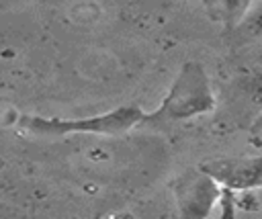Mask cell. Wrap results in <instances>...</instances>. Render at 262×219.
Here are the masks:
<instances>
[{"label":"cell","instance_id":"5b68a950","mask_svg":"<svg viewBox=\"0 0 262 219\" xmlns=\"http://www.w3.org/2000/svg\"><path fill=\"white\" fill-rule=\"evenodd\" d=\"M252 2L254 0H207V10L211 18L233 27L252 10Z\"/></svg>","mask_w":262,"mask_h":219},{"label":"cell","instance_id":"6da1fadb","mask_svg":"<svg viewBox=\"0 0 262 219\" xmlns=\"http://www.w3.org/2000/svg\"><path fill=\"white\" fill-rule=\"evenodd\" d=\"M215 108V94L207 70L199 61L182 63L166 96L154 113H145L143 123H178L201 117Z\"/></svg>","mask_w":262,"mask_h":219},{"label":"cell","instance_id":"277c9868","mask_svg":"<svg viewBox=\"0 0 262 219\" xmlns=\"http://www.w3.org/2000/svg\"><path fill=\"white\" fill-rule=\"evenodd\" d=\"M199 168L207 172L221 188L231 192L262 188V156L217 158L203 162Z\"/></svg>","mask_w":262,"mask_h":219},{"label":"cell","instance_id":"7a4b0ae2","mask_svg":"<svg viewBox=\"0 0 262 219\" xmlns=\"http://www.w3.org/2000/svg\"><path fill=\"white\" fill-rule=\"evenodd\" d=\"M145 113L135 104L117 106L108 113L82 117V119H59V117H39V115H20L16 125L23 133L41 135V137H63L72 133H96V135H119L127 133L133 127L141 125Z\"/></svg>","mask_w":262,"mask_h":219},{"label":"cell","instance_id":"8992f818","mask_svg":"<svg viewBox=\"0 0 262 219\" xmlns=\"http://www.w3.org/2000/svg\"><path fill=\"white\" fill-rule=\"evenodd\" d=\"M242 86L248 92V96L262 108V70H258V72L250 74L248 78H244L242 80Z\"/></svg>","mask_w":262,"mask_h":219},{"label":"cell","instance_id":"52a82bcc","mask_svg":"<svg viewBox=\"0 0 262 219\" xmlns=\"http://www.w3.org/2000/svg\"><path fill=\"white\" fill-rule=\"evenodd\" d=\"M248 29H250V33L262 37V8H258L256 12H252V16L248 18Z\"/></svg>","mask_w":262,"mask_h":219},{"label":"cell","instance_id":"3957f363","mask_svg":"<svg viewBox=\"0 0 262 219\" xmlns=\"http://www.w3.org/2000/svg\"><path fill=\"white\" fill-rule=\"evenodd\" d=\"M172 190L180 215L188 219L207 217L223 194V188L201 168L186 170L182 176H178L172 182Z\"/></svg>","mask_w":262,"mask_h":219}]
</instances>
